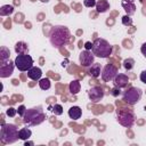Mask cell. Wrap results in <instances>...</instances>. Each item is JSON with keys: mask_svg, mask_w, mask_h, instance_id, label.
Masks as SVG:
<instances>
[{"mask_svg": "<svg viewBox=\"0 0 146 146\" xmlns=\"http://www.w3.org/2000/svg\"><path fill=\"white\" fill-rule=\"evenodd\" d=\"M84 49H86V50H91V49H92V42L87 41V42L84 43Z\"/></svg>", "mask_w": 146, "mask_h": 146, "instance_id": "cell-32", "label": "cell"}, {"mask_svg": "<svg viewBox=\"0 0 146 146\" xmlns=\"http://www.w3.org/2000/svg\"><path fill=\"white\" fill-rule=\"evenodd\" d=\"M120 89H121V88H119V87H115V86H114V88L111 90V95H112V96H114V97H117V96L121 94V90H120Z\"/></svg>", "mask_w": 146, "mask_h": 146, "instance_id": "cell-30", "label": "cell"}, {"mask_svg": "<svg viewBox=\"0 0 146 146\" xmlns=\"http://www.w3.org/2000/svg\"><path fill=\"white\" fill-rule=\"evenodd\" d=\"M116 119H117V122L121 125L125 127V128H130L135 123V114H133V112L132 111H128L125 108L117 110Z\"/></svg>", "mask_w": 146, "mask_h": 146, "instance_id": "cell-5", "label": "cell"}, {"mask_svg": "<svg viewBox=\"0 0 146 146\" xmlns=\"http://www.w3.org/2000/svg\"><path fill=\"white\" fill-rule=\"evenodd\" d=\"M88 97L94 103L100 102L103 99V97H104V90H103V88L102 87H98V86L91 87L89 89V91H88Z\"/></svg>", "mask_w": 146, "mask_h": 146, "instance_id": "cell-10", "label": "cell"}, {"mask_svg": "<svg viewBox=\"0 0 146 146\" xmlns=\"http://www.w3.org/2000/svg\"><path fill=\"white\" fill-rule=\"evenodd\" d=\"M141 95H143V91H141L140 88L130 87L127 91H124V94H123V100L125 103H128L129 105H135V104H137L140 100Z\"/></svg>", "mask_w": 146, "mask_h": 146, "instance_id": "cell-7", "label": "cell"}, {"mask_svg": "<svg viewBox=\"0 0 146 146\" xmlns=\"http://www.w3.org/2000/svg\"><path fill=\"white\" fill-rule=\"evenodd\" d=\"M16 113H17V108H14V107H9V108L6 111V114H7L8 116H10V117H14V116L16 115Z\"/></svg>", "mask_w": 146, "mask_h": 146, "instance_id": "cell-28", "label": "cell"}, {"mask_svg": "<svg viewBox=\"0 0 146 146\" xmlns=\"http://www.w3.org/2000/svg\"><path fill=\"white\" fill-rule=\"evenodd\" d=\"M80 89H81V83H80L79 80H73V81L70 82V84H68V90H70V92H71L72 95H76V94L80 91Z\"/></svg>", "mask_w": 146, "mask_h": 146, "instance_id": "cell-18", "label": "cell"}, {"mask_svg": "<svg viewBox=\"0 0 146 146\" xmlns=\"http://www.w3.org/2000/svg\"><path fill=\"white\" fill-rule=\"evenodd\" d=\"M123 67L127 70V71H130L135 67V60L132 58H127L123 60Z\"/></svg>", "mask_w": 146, "mask_h": 146, "instance_id": "cell-25", "label": "cell"}, {"mask_svg": "<svg viewBox=\"0 0 146 146\" xmlns=\"http://www.w3.org/2000/svg\"><path fill=\"white\" fill-rule=\"evenodd\" d=\"M49 110L55 114V115H62L63 114V106L59 104H55L49 107Z\"/></svg>", "mask_w": 146, "mask_h": 146, "instance_id": "cell-24", "label": "cell"}, {"mask_svg": "<svg viewBox=\"0 0 146 146\" xmlns=\"http://www.w3.org/2000/svg\"><path fill=\"white\" fill-rule=\"evenodd\" d=\"M14 63L21 72H27L33 66V58L29 54H18Z\"/></svg>", "mask_w": 146, "mask_h": 146, "instance_id": "cell-6", "label": "cell"}, {"mask_svg": "<svg viewBox=\"0 0 146 146\" xmlns=\"http://www.w3.org/2000/svg\"><path fill=\"white\" fill-rule=\"evenodd\" d=\"M112 46L110 44L108 41H106L105 39H100V38H97L95 39V41L92 42V54L96 56V57H99V58H107L111 56L112 54Z\"/></svg>", "mask_w": 146, "mask_h": 146, "instance_id": "cell-3", "label": "cell"}, {"mask_svg": "<svg viewBox=\"0 0 146 146\" xmlns=\"http://www.w3.org/2000/svg\"><path fill=\"white\" fill-rule=\"evenodd\" d=\"M41 1H42V2H48L49 0H41Z\"/></svg>", "mask_w": 146, "mask_h": 146, "instance_id": "cell-35", "label": "cell"}, {"mask_svg": "<svg viewBox=\"0 0 146 146\" xmlns=\"http://www.w3.org/2000/svg\"><path fill=\"white\" fill-rule=\"evenodd\" d=\"M79 60H80V64L83 66V67H89L94 64L95 62V55L90 51V50H82L79 55Z\"/></svg>", "mask_w": 146, "mask_h": 146, "instance_id": "cell-9", "label": "cell"}, {"mask_svg": "<svg viewBox=\"0 0 146 146\" xmlns=\"http://www.w3.org/2000/svg\"><path fill=\"white\" fill-rule=\"evenodd\" d=\"M15 51L17 52V55H18V54H27V51H29L27 44H26L25 42H23V41L17 42V43L15 44Z\"/></svg>", "mask_w": 146, "mask_h": 146, "instance_id": "cell-19", "label": "cell"}, {"mask_svg": "<svg viewBox=\"0 0 146 146\" xmlns=\"http://www.w3.org/2000/svg\"><path fill=\"white\" fill-rule=\"evenodd\" d=\"M9 57H10L9 49L7 47H1V49H0V59H1V62L9 60Z\"/></svg>", "mask_w": 146, "mask_h": 146, "instance_id": "cell-21", "label": "cell"}, {"mask_svg": "<svg viewBox=\"0 0 146 146\" xmlns=\"http://www.w3.org/2000/svg\"><path fill=\"white\" fill-rule=\"evenodd\" d=\"M41 75H42V71L40 67H35V66H32L29 71H27V76L33 80V81H39L41 79Z\"/></svg>", "mask_w": 146, "mask_h": 146, "instance_id": "cell-14", "label": "cell"}, {"mask_svg": "<svg viewBox=\"0 0 146 146\" xmlns=\"http://www.w3.org/2000/svg\"><path fill=\"white\" fill-rule=\"evenodd\" d=\"M122 24H123L124 26H130V25H132V18H131L129 15H124V16L122 17Z\"/></svg>", "mask_w": 146, "mask_h": 146, "instance_id": "cell-26", "label": "cell"}, {"mask_svg": "<svg viewBox=\"0 0 146 146\" xmlns=\"http://www.w3.org/2000/svg\"><path fill=\"white\" fill-rule=\"evenodd\" d=\"M14 11V7L11 5H5L0 8V15L1 16H8L10 14H13Z\"/></svg>", "mask_w": 146, "mask_h": 146, "instance_id": "cell-22", "label": "cell"}, {"mask_svg": "<svg viewBox=\"0 0 146 146\" xmlns=\"http://www.w3.org/2000/svg\"><path fill=\"white\" fill-rule=\"evenodd\" d=\"M96 9L97 13H105L110 9V3L107 0H98L96 2Z\"/></svg>", "mask_w": 146, "mask_h": 146, "instance_id": "cell-17", "label": "cell"}, {"mask_svg": "<svg viewBox=\"0 0 146 146\" xmlns=\"http://www.w3.org/2000/svg\"><path fill=\"white\" fill-rule=\"evenodd\" d=\"M113 83L115 87H119V88H124L128 86L129 83V78L127 74H122V73H117V75L114 78L113 80Z\"/></svg>", "mask_w": 146, "mask_h": 146, "instance_id": "cell-12", "label": "cell"}, {"mask_svg": "<svg viewBox=\"0 0 146 146\" xmlns=\"http://www.w3.org/2000/svg\"><path fill=\"white\" fill-rule=\"evenodd\" d=\"M46 119V115L41 108V106L38 107H33V108H29L25 112V115L23 116V122L30 127L32 125H38L40 123H42Z\"/></svg>", "mask_w": 146, "mask_h": 146, "instance_id": "cell-2", "label": "cell"}, {"mask_svg": "<svg viewBox=\"0 0 146 146\" xmlns=\"http://www.w3.org/2000/svg\"><path fill=\"white\" fill-rule=\"evenodd\" d=\"M67 113H68L70 119H72V120H79L82 115V111L79 106H72Z\"/></svg>", "mask_w": 146, "mask_h": 146, "instance_id": "cell-16", "label": "cell"}, {"mask_svg": "<svg viewBox=\"0 0 146 146\" xmlns=\"http://www.w3.org/2000/svg\"><path fill=\"white\" fill-rule=\"evenodd\" d=\"M14 67H15V63L7 60V62H1L0 64V76L1 78H9L13 72H14Z\"/></svg>", "mask_w": 146, "mask_h": 146, "instance_id": "cell-11", "label": "cell"}, {"mask_svg": "<svg viewBox=\"0 0 146 146\" xmlns=\"http://www.w3.org/2000/svg\"><path fill=\"white\" fill-rule=\"evenodd\" d=\"M122 7L124 8L127 15L131 16L136 13V5L133 0H122Z\"/></svg>", "mask_w": 146, "mask_h": 146, "instance_id": "cell-13", "label": "cell"}, {"mask_svg": "<svg viewBox=\"0 0 146 146\" xmlns=\"http://www.w3.org/2000/svg\"><path fill=\"white\" fill-rule=\"evenodd\" d=\"M39 87H40V89H42V90H48V89H50V87H51V82H50V80H49L48 78L40 79V80H39Z\"/></svg>", "mask_w": 146, "mask_h": 146, "instance_id": "cell-23", "label": "cell"}, {"mask_svg": "<svg viewBox=\"0 0 146 146\" xmlns=\"http://www.w3.org/2000/svg\"><path fill=\"white\" fill-rule=\"evenodd\" d=\"M31 136H32V131L29 128H22L18 131V137L21 140H27Z\"/></svg>", "mask_w": 146, "mask_h": 146, "instance_id": "cell-20", "label": "cell"}, {"mask_svg": "<svg viewBox=\"0 0 146 146\" xmlns=\"http://www.w3.org/2000/svg\"><path fill=\"white\" fill-rule=\"evenodd\" d=\"M102 73V67H100V64L98 63H94L91 66H89V70H88V74L92 78H98Z\"/></svg>", "mask_w": 146, "mask_h": 146, "instance_id": "cell-15", "label": "cell"}, {"mask_svg": "<svg viewBox=\"0 0 146 146\" xmlns=\"http://www.w3.org/2000/svg\"><path fill=\"white\" fill-rule=\"evenodd\" d=\"M18 131L15 124H9V123H2L1 130H0V139L3 144H13L18 137Z\"/></svg>", "mask_w": 146, "mask_h": 146, "instance_id": "cell-4", "label": "cell"}, {"mask_svg": "<svg viewBox=\"0 0 146 146\" xmlns=\"http://www.w3.org/2000/svg\"><path fill=\"white\" fill-rule=\"evenodd\" d=\"M140 51H141V54L146 57V42H144V43L141 44V47H140Z\"/></svg>", "mask_w": 146, "mask_h": 146, "instance_id": "cell-33", "label": "cell"}, {"mask_svg": "<svg viewBox=\"0 0 146 146\" xmlns=\"http://www.w3.org/2000/svg\"><path fill=\"white\" fill-rule=\"evenodd\" d=\"M49 39H50V43L56 47L59 48L64 44H67L71 40V32L66 26L63 25H56L51 29L50 34H49Z\"/></svg>", "mask_w": 146, "mask_h": 146, "instance_id": "cell-1", "label": "cell"}, {"mask_svg": "<svg viewBox=\"0 0 146 146\" xmlns=\"http://www.w3.org/2000/svg\"><path fill=\"white\" fill-rule=\"evenodd\" d=\"M24 145H25V146H27V145L32 146V145H34V143H33V141H26V140H25V144H24Z\"/></svg>", "mask_w": 146, "mask_h": 146, "instance_id": "cell-34", "label": "cell"}, {"mask_svg": "<svg viewBox=\"0 0 146 146\" xmlns=\"http://www.w3.org/2000/svg\"><path fill=\"white\" fill-rule=\"evenodd\" d=\"M139 79H140V81H141L143 83H145V84H146V71H143V72L140 73Z\"/></svg>", "mask_w": 146, "mask_h": 146, "instance_id": "cell-31", "label": "cell"}, {"mask_svg": "<svg viewBox=\"0 0 146 146\" xmlns=\"http://www.w3.org/2000/svg\"><path fill=\"white\" fill-rule=\"evenodd\" d=\"M25 112H26V107L24 106V105H21V106H18V108H17V113H18V115L19 116H24L25 115Z\"/></svg>", "mask_w": 146, "mask_h": 146, "instance_id": "cell-29", "label": "cell"}, {"mask_svg": "<svg viewBox=\"0 0 146 146\" xmlns=\"http://www.w3.org/2000/svg\"><path fill=\"white\" fill-rule=\"evenodd\" d=\"M83 5L87 8H92L96 7V0H83Z\"/></svg>", "mask_w": 146, "mask_h": 146, "instance_id": "cell-27", "label": "cell"}, {"mask_svg": "<svg viewBox=\"0 0 146 146\" xmlns=\"http://www.w3.org/2000/svg\"><path fill=\"white\" fill-rule=\"evenodd\" d=\"M116 75H117V68H116V66H114L113 64H107V65H105L104 68L102 70V73H100L102 80L105 81V82L113 81Z\"/></svg>", "mask_w": 146, "mask_h": 146, "instance_id": "cell-8", "label": "cell"}]
</instances>
